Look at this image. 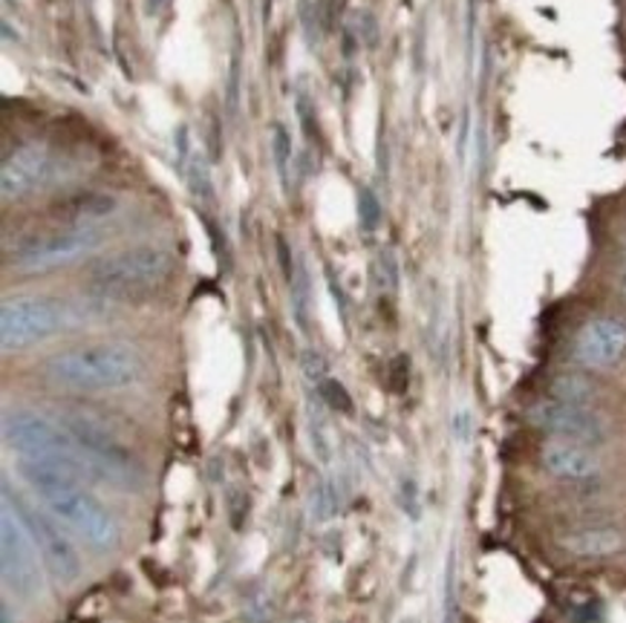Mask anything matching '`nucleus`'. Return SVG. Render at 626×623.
<instances>
[{"label": "nucleus", "instance_id": "nucleus-1", "mask_svg": "<svg viewBox=\"0 0 626 623\" xmlns=\"http://www.w3.org/2000/svg\"><path fill=\"white\" fill-rule=\"evenodd\" d=\"M21 476L32 485L56 520L72 528L87 545L110 552L121 540L116 517L79 485V474L56 459H21Z\"/></svg>", "mask_w": 626, "mask_h": 623}, {"label": "nucleus", "instance_id": "nucleus-2", "mask_svg": "<svg viewBox=\"0 0 626 623\" xmlns=\"http://www.w3.org/2000/svg\"><path fill=\"white\" fill-rule=\"evenodd\" d=\"M145 362L139 349L121 340H105L90 347H72L52 355L43 364V376L64 389L79 393H105V389H121L139 382Z\"/></svg>", "mask_w": 626, "mask_h": 623}, {"label": "nucleus", "instance_id": "nucleus-3", "mask_svg": "<svg viewBox=\"0 0 626 623\" xmlns=\"http://www.w3.org/2000/svg\"><path fill=\"white\" fill-rule=\"evenodd\" d=\"M173 271V255L162 246H136L119 251L90 271V286L101 298H133L165 284Z\"/></svg>", "mask_w": 626, "mask_h": 623}, {"label": "nucleus", "instance_id": "nucleus-4", "mask_svg": "<svg viewBox=\"0 0 626 623\" xmlns=\"http://www.w3.org/2000/svg\"><path fill=\"white\" fill-rule=\"evenodd\" d=\"M3 442L12 451H18L23 459H56L72 467L79 476H85L87 471H96L93 459L76 445L70 433L52 425L50 418L38 416V413H3Z\"/></svg>", "mask_w": 626, "mask_h": 623}, {"label": "nucleus", "instance_id": "nucleus-5", "mask_svg": "<svg viewBox=\"0 0 626 623\" xmlns=\"http://www.w3.org/2000/svg\"><path fill=\"white\" fill-rule=\"evenodd\" d=\"M38 545L29 534L27 523L18 511H12V500L3 494L0 511V568H3V586L18 597H38L43 592L41 566H38Z\"/></svg>", "mask_w": 626, "mask_h": 623}, {"label": "nucleus", "instance_id": "nucleus-6", "mask_svg": "<svg viewBox=\"0 0 626 623\" xmlns=\"http://www.w3.org/2000/svg\"><path fill=\"white\" fill-rule=\"evenodd\" d=\"M70 324V306L50 298H14L0 306V344L7 353L32 347Z\"/></svg>", "mask_w": 626, "mask_h": 623}, {"label": "nucleus", "instance_id": "nucleus-7", "mask_svg": "<svg viewBox=\"0 0 626 623\" xmlns=\"http://www.w3.org/2000/svg\"><path fill=\"white\" fill-rule=\"evenodd\" d=\"M101 240H105V234L96 226L32 237L14 251V269L29 271V275L58 269V266H67V263L85 257L87 251H93Z\"/></svg>", "mask_w": 626, "mask_h": 623}, {"label": "nucleus", "instance_id": "nucleus-8", "mask_svg": "<svg viewBox=\"0 0 626 623\" xmlns=\"http://www.w3.org/2000/svg\"><path fill=\"white\" fill-rule=\"evenodd\" d=\"M64 431L70 433L76 445L93 459L96 471H101V476L119 485H133L136 482V465L130 459V454L121 447V442L116 439L113 433L107 431L105 425H99L96 418L72 413L64 418Z\"/></svg>", "mask_w": 626, "mask_h": 623}, {"label": "nucleus", "instance_id": "nucleus-9", "mask_svg": "<svg viewBox=\"0 0 626 623\" xmlns=\"http://www.w3.org/2000/svg\"><path fill=\"white\" fill-rule=\"evenodd\" d=\"M58 177H61V159L56 154L38 148V145H23L3 159L0 194H3V199L27 197V194L52 185Z\"/></svg>", "mask_w": 626, "mask_h": 623}, {"label": "nucleus", "instance_id": "nucleus-10", "mask_svg": "<svg viewBox=\"0 0 626 623\" xmlns=\"http://www.w3.org/2000/svg\"><path fill=\"white\" fill-rule=\"evenodd\" d=\"M14 505L21 508L18 514H21V520L27 523L29 534H32L38 552H41L43 566L50 568L52 577H56L58 583H64V586L79 581L81 557L79 552H76V545L70 543V537H67L47 514H41V511L29 508L21 500H14Z\"/></svg>", "mask_w": 626, "mask_h": 623}, {"label": "nucleus", "instance_id": "nucleus-11", "mask_svg": "<svg viewBox=\"0 0 626 623\" xmlns=\"http://www.w3.org/2000/svg\"><path fill=\"white\" fill-rule=\"evenodd\" d=\"M531 422L552 433V436H557V439L580 442V445H598V442L606 439V433H609L604 416H598L592 407L557 402V398L531 407Z\"/></svg>", "mask_w": 626, "mask_h": 623}, {"label": "nucleus", "instance_id": "nucleus-12", "mask_svg": "<svg viewBox=\"0 0 626 623\" xmlns=\"http://www.w3.org/2000/svg\"><path fill=\"white\" fill-rule=\"evenodd\" d=\"M626 353V324L618 318H595L577 333L575 362L589 369L613 367Z\"/></svg>", "mask_w": 626, "mask_h": 623}, {"label": "nucleus", "instance_id": "nucleus-13", "mask_svg": "<svg viewBox=\"0 0 626 623\" xmlns=\"http://www.w3.org/2000/svg\"><path fill=\"white\" fill-rule=\"evenodd\" d=\"M543 465L548 474H555L557 479L584 482L600 471L598 456L592 454L589 445L569 439H555L543 447Z\"/></svg>", "mask_w": 626, "mask_h": 623}, {"label": "nucleus", "instance_id": "nucleus-14", "mask_svg": "<svg viewBox=\"0 0 626 623\" xmlns=\"http://www.w3.org/2000/svg\"><path fill=\"white\" fill-rule=\"evenodd\" d=\"M116 208H119V202H116V197H110V194L87 191L76 194V197L64 199L61 206H56V217L70 222L72 228H85L107 220L110 214H116Z\"/></svg>", "mask_w": 626, "mask_h": 623}, {"label": "nucleus", "instance_id": "nucleus-15", "mask_svg": "<svg viewBox=\"0 0 626 623\" xmlns=\"http://www.w3.org/2000/svg\"><path fill=\"white\" fill-rule=\"evenodd\" d=\"M560 545L575 557H609L626 548V537L618 528H580L566 534Z\"/></svg>", "mask_w": 626, "mask_h": 623}, {"label": "nucleus", "instance_id": "nucleus-16", "mask_svg": "<svg viewBox=\"0 0 626 623\" xmlns=\"http://www.w3.org/2000/svg\"><path fill=\"white\" fill-rule=\"evenodd\" d=\"M555 398L557 402H569V404H584L589 407L592 402V387L584 382V378H575V376H560L555 382Z\"/></svg>", "mask_w": 626, "mask_h": 623}, {"label": "nucleus", "instance_id": "nucleus-17", "mask_svg": "<svg viewBox=\"0 0 626 623\" xmlns=\"http://www.w3.org/2000/svg\"><path fill=\"white\" fill-rule=\"evenodd\" d=\"M271 154H275V165L284 179V188L289 185V162H292V139L286 134L284 125H275V136H271Z\"/></svg>", "mask_w": 626, "mask_h": 623}, {"label": "nucleus", "instance_id": "nucleus-18", "mask_svg": "<svg viewBox=\"0 0 626 623\" xmlns=\"http://www.w3.org/2000/svg\"><path fill=\"white\" fill-rule=\"evenodd\" d=\"M312 514H315V520H329L338 511V496H335V488H332V482L329 479H324L318 485V488L312 491Z\"/></svg>", "mask_w": 626, "mask_h": 623}, {"label": "nucleus", "instance_id": "nucleus-19", "mask_svg": "<svg viewBox=\"0 0 626 623\" xmlns=\"http://www.w3.org/2000/svg\"><path fill=\"white\" fill-rule=\"evenodd\" d=\"M358 217H361V226L367 228V231L378 228V222H381V206H378V197L370 188H361V191H358Z\"/></svg>", "mask_w": 626, "mask_h": 623}, {"label": "nucleus", "instance_id": "nucleus-20", "mask_svg": "<svg viewBox=\"0 0 626 623\" xmlns=\"http://www.w3.org/2000/svg\"><path fill=\"white\" fill-rule=\"evenodd\" d=\"M320 398H324L332 411H341V413L352 411V398H349V393L344 389V384L332 382V378L320 382Z\"/></svg>", "mask_w": 626, "mask_h": 623}, {"label": "nucleus", "instance_id": "nucleus-21", "mask_svg": "<svg viewBox=\"0 0 626 623\" xmlns=\"http://www.w3.org/2000/svg\"><path fill=\"white\" fill-rule=\"evenodd\" d=\"M300 364H304V373H307L309 382H327V362H324V355L318 349H304Z\"/></svg>", "mask_w": 626, "mask_h": 623}, {"label": "nucleus", "instance_id": "nucleus-22", "mask_svg": "<svg viewBox=\"0 0 626 623\" xmlns=\"http://www.w3.org/2000/svg\"><path fill=\"white\" fill-rule=\"evenodd\" d=\"M191 191H193V197L211 199V182H208V168H206V162H202L200 156H197V159H193V165H191Z\"/></svg>", "mask_w": 626, "mask_h": 623}, {"label": "nucleus", "instance_id": "nucleus-23", "mask_svg": "<svg viewBox=\"0 0 626 623\" xmlns=\"http://www.w3.org/2000/svg\"><path fill=\"white\" fill-rule=\"evenodd\" d=\"M378 269H381V284H385L387 289H396L399 275H396V260H393V255L378 257Z\"/></svg>", "mask_w": 626, "mask_h": 623}, {"label": "nucleus", "instance_id": "nucleus-24", "mask_svg": "<svg viewBox=\"0 0 626 623\" xmlns=\"http://www.w3.org/2000/svg\"><path fill=\"white\" fill-rule=\"evenodd\" d=\"M0 623H18L12 617V610H9V603H3V610H0Z\"/></svg>", "mask_w": 626, "mask_h": 623}, {"label": "nucleus", "instance_id": "nucleus-25", "mask_svg": "<svg viewBox=\"0 0 626 623\" xmlns=\"http://www.w3.org/2000/svg\"><path fill=\"white\" fill-rule=\"evenodd\" d=\"M624 286H626V260H624Z\"/></svg>", "mask_w": 626, "mask_h": 623}]
</instances>
